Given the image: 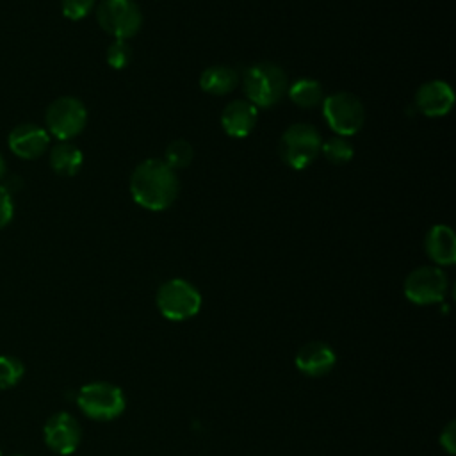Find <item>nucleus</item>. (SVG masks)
I'll return each instance as SVG.
<instances>
[{"label": "nucleus", "instance_id": "f03ea898", "mask_svg": "<svg viewBox=\"0 0 456 456\" xmlns=\"http://www.w3.org/2000/svg\"><path fill=\"white\" fill-rule=\"evenodd\" d=\"M287 73L274 62L260 61L251 64L242 75L246 100L256 109H269L287 94Z\"/></svg>", "mask_w": 456, "mask_h": 456}, {"label": "nucleus", "instance_id": "2eb2a0df", "mask_svg": "<svg viewBox=\"0 0 456 456\" xmlns=\"http://www.w3.org/2000/svg\"><path fill=\"white\" fill-rule=\"evenodd\" d=\"M426 255L436 265H452L456 262V237L451 226L433 224L424 239Z\"/></svg>", "mask_w": 456, "mask_h": 456}, {"label": "nucleus", "instance_id": "4468645a", "mask_svg": "<svg viewBox=\"0 0 456 456\" xmlns=\"http://www.w3.org/2000/svg\"><path fill=\"white\" fill-rule=\"evenodd\" d=\"M256 119L258 109L253 103H249L246 98L232 100L221 112V128L233 139H244L255 130Z\"/></svg>", "mask_w": 456, "mask_h": 456}, {"label": "nucleus", "instance_id": "f257e3e1", "mask_svg": "<svg viewBox=\"0 0 456 456\" xmlns=\"http://www.w3.org/2000/svg\"><path fill=\"white\" fill-rule=\"evenodd\" d=\"M128 189L139 207L150 212H162L176 201L180 180L176 171L162 159H146L134 167Z\"/></svg>", "mask_w": 456, "mask_h": 456}, {"label": "nucleus", "instance_id": "cd10ccee", "mask_svg": "<svg viewBox=\"0 0 456 456\" xmlns=\"http://www.w3.org/2000/svg\"><path fill=\"white\" fill-rule=\"evenodd\" d=\"M0 456H2V452H0Z\"/></svg>", "mask_w": 456, "mask_h": 456}, {"label": "nucleus", "instance_id": "dca6fc26", "mask_svg": "<svg viewBox=\"0 0 456 456\" xmlns=\"http://www.w3.org/2000/svg\"><path fill=\"white\" fill-rule=\"evenodd\" d=\"M239 73L226 64H212L200 75V87L214 96H224L239 86Z\"/></svg>", "mask_w": 456, "mask_h": 456}, {"label": "nucleus", "instance_id": "20e7f679", "mask_svg": "<svg viewBox=\"0 0 456 456\" xmlns=\"http://www.w3.org/2000/svg\"><path fill=\"white\" fill-rule=\"evenodd\" d=\"M321 109L324 121L335 135H354L365 123V107L362 100L349 91H337L324 96Z\"/></svg>", "mask_w": 456, "mask_h": 456}, {"label": "nucleus", "instance_id": "412c9836", "mask_svg": "<svg viewBox=\"0 0 456 456\" xmlns=\"http://www.w3.org/2000/svg\"><path fill=\"white\" fill-rule=\"evenodd\" d=\"M23 372L21 360L11 354H0V390L14 387L23 378Z\"/></svg>", "mask_w": 456, "mask_h": 456}, {"label": "nucleus", "instance_id": "6ab92c4d", "mask_svg": "<svg viewBox=\"0 0 456 456\" xmlns=\"http://www.w3.org/2000/svg\"><path fill=\"white\" fill-rule=\"evenodd\" d=\"M353 153H354V150L347 137L331 135L321 142V155L335 166L347 164L353 159Z\"/></svg>", "mask_w": 456, "mask_h": 456}, {"label": "nucleus", "instance_id": "f8f14e48", "mask_svg": "<svg viewBox=\"0 0 456 456\" xmlns=\"http://www.w3.org/2000/svg\"><path fill=\"white\" fill-rule=\"evenodd\" d=\"M452 105V87L444 80H428L415 93V109L428 118H442Z\"/></svg>", "mask_w": 456, "mask_h": 456}, {"label": "nucleus", "instance_id": "aec40b11", "mask_svg": "<svg viewBox=\"0 0 456 456\" xmlns=\"http://www.w3.org/2000/svg\"><path fill=\"white\" fill-rule=\"evenodd\" d=\"M192 157H194V150H192V144L185 139H175L171 141L166 150H164V162L178 171V169H183L187 167L191 162H192Z\"/></svg>", "mask_w": 456, "mask_h": 456}, {"label": "nucleus", "instance_id": "1a4fd4ad", "mask_svg": "<svg viewBox=\"0 0 456 456\" xmlns=\"http://www.w3.org/2000/svg\"><path fill=\"white\" fill-rule=\"evenodd\" d=\"M447 289V274L438 265H420L408 273L403 283L406 299L415 305L440 303L445 299Z\"/></svg>", "mask_w": 456, "mask_h": 456}, {"label": "nucleus", "instance_id": "5701e85b", "mask_svg": "<svg viewBox=\"0 0 456 456\" xmlns=\"http://www.w3.org/2000/svg\"><path fill=\"white\" fill-rule=\"evenodd\" d=\"M96 7V0H61V11L64 18L78 21L86 18Z\"/></svg>", "mask_w": 456, "mask_h": 456}, {"label": "nucleus", "instance_id": "b1692460", "mask_svg": "<svg viewBox=\"0 0 456 456\" xmlns=\"http://www.w3.org/2000/svg\"><path fill=\"white\" fill-rule=\"evenodd\" d=\"M12 216H14L12 194H9V191L0 183V230L12 221Z\"/></svg>", "mask_w": 456, "mask_h": 456}, {"label": "nucleus", "instance_id": "f3484780", "mask_svg": "<svg viewBox=\"0 0 456 456\" xmlns=\"http://www.w3.org/2000/svg\"><path fill=\"white\" fill-rule=\"evenodd\" d=\"M48 162L55 175L75 176L84 164V155H82L80 148L75 146L73 142L59 141L55 146H52Z\"/></svg>", "mask_w": 456, "mask_h": 456}, {"label": "nucleus", "instance_id": "4be33fe9", "mask_svg": "<svg viewBox=\"0 0 456 456\" xmlns=\"http://www.w3.org/2000/svg\"><path fill=\"white\" fill-rule=\"evenodd\" d=\"M105 59L112 69H125L132 62V48L125 39H114L107 46Z\"/></svg>", "mask_w": 456, "mask_h": 456}, {"label": "nucleus", "instance_id": "7ed1b4c3", "mask_svg": "<svg viewBox=\"0 0 456 456\" xmlns=\"http://www.w3.org/2000/svg\"><path fill=\"white\" fill-rule=\"evenodd\" d=\"M321 132L310 123L289 125L278 142V151L289 167L301 171L306 169L321 155Z\"/></svg>", "mask_w": 456, "mask_h": 456}, {"label": "nucleus", "instance_id": "bb28decb", "mask_svg": "<svg viewBox=\"0 0 456 456\" xmlns=\"http://www.w3.org/2000/svg\"><path fill=\"white\" fill-rule=\"evenodd\" d=\"M12 456H23V454H12Z\"/></svg>", "mask_w": 456, "mask_h": 456}, {"label": "nucleus", "instance_id": "39448f33", "mask_svg": "<svg viewBox=\"0 0 456 456\" xmlns=\"http://www.w3.org/2000/svg\"><path fill=\"white\" fill-rule=\"evenodd\" d=\"M77 406L86 417L107 422L118 419L125 411L126 403L119 387L109 381H93L78 390Z\"/></svg>", "mask_w": 456, "mask_h": 456}, {"label": "nucleus", "instance_id": "ddd939ff", "mask_svg": "<svg viewBox=\"0 0 456 456\" xmlns=\"http://www.w3.org/2000/svg\"><path fill=\"white\" fill-rule=\"evenodd\" d=\"M294 363L301 374L310 378H321L331 372V369L337 363V356L328 344L315 340V342H306L305 346L299 347V351L296 353Z\"/></svg>", "mask_w": 456, "mask_h": 456}, {"label": "nucleus", "instance_id": "423d86ee", "mask_svg": "<svg viewBox=\"0 0 456 456\" xmlns=\"http://www.w3.org/2000/svg\"><path fill=\"white\" fill-rule=\"evenodd\" d=\"M200 290L183 278H171L164 281L155 296L159 312L169 321H187L201 308Z\"/></svg>", "mask_w": 456, "mask_h": 456}, {"label": "nucleus", "instance_id": "0eeeda50", "mask_svg": "<svg viewBox=\"0 0 456 456\" xmlns=\"http://www.w3.org/2000/svg\"><path fill=\"white\" fill-rule=\"evenodd\" d=\"M94 11L100 28L114 39L128 41L142 27V12L135 0H100Z\"/></svg>", "mask_w": 456, "mask_h": 456}, {"label": "nucleus", "instance_id": "a878e982", "mask_svg": "<svg viewBox=\"0 0 456 456\" xmlns=\"http://www.w3.org/2000/svg\"><path fill=\"white\" fill-rule=\"evenodd\" d=\"M7 175V166H5V159H4V155L0 153V182L4 180V176Z\"/></svg>", "mask_w": 456, "mask_h": 456}, {"label": "nucleus", "instance_id": "9b49d317", "mask_svg": "<svg viewBox=\"0 0 456 456\" xmlns=\"http://www.w3.org/2000/svg\"><path fill=\"white\" fill-rule=\"evenodd\" d=\"M9 150L25 160H34L41 157L50 146V134L46 128L36 123H20L7 135Z\"/></svg>", "mask_w": 456, "mask_h": 456}, {"label": "nucleus", "instance_id": "393cba45", "mask_svg": "<svg viewBox=\"0 0 456 456\" xmlns=\"http://www.w3.org/2000/svg\"><path fill=\"white\" fill-rule=\"evenodd\" d=\"M456 422L454 420H451L445 428H444V431L440 433V445L447 451V454H454V451H456Z\"/></svg>", "mask_w": 456, "mask_h": 456}, {"label": "nucleus", "instance_id": "6e6552de", "mask_svg": "<svg viewBox=\"0 0 456 456\" xmlns=\"http://www.w3.org/2000/svg\"><path fill=\"white\" fill-rule=\"evenodd\" d=\"M46 132L59 141H71L87 125V109L75 96L55 98L45 112Z\"/></svg>", "mask_w": 456, "mask_h": 456}, {"label": "nucleus", "instance_id": "a211bd4d", "mask_svg": "<svg viewBox=\"0 0 456 456\" xmlns=\"http://www.w3.org/2000/svg\"><path fill=\"white\" fill-rule=\"evenodd\" d=\"M287 94H289L290 102L301 109H314V107L321 105L324 100V89H322L321 82H317L315 78H308V77L294 80L287 87Z\"/></svg>", "mask_w": 456, "mask_h": 456}, {"label": "nucleus", "instance_id": "9d476101", "mask_svg": "<svg viewBox=\"0 0 456 456\" xmlns=\"http://www.w3.org/2000/svg\"><path fill=\"white\" fill-rule=\"evenodd\" d=\"M43 438L46 447L53 452L71 454L80 445L82 428L71 413L57 411L45 422Z\"/></svg>", "mask_w": 456, "mask_h": 456}]
</instances>
